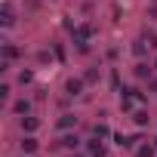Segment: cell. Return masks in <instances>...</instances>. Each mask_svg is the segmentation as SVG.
I'll use <instances>...</instances> for the list:
<instances>
[{"label":"cell","instance_id":"6da1fadb","mask_svg":"<svg viewBox=\"0 0 157 157\" xmlns=\"http://www.w3.org/2000/svg\"><path fill=\"white\" fill-rule=\"evenodd\" d=\"M90 34H93V28H90V25H77V28H74V43L80 46V49H86Z\"/></svg>","mask_w":157,"mask_h":157},{"label":"cell","instance_id":"7a4b0ae2","mask_svg":"<svg viewBox=\"0 0 157 157\" xmlns=\"http://www.w3.org/2000/svg\"><path fill=\"white\" fill-rule=\"evenodd\" d=\"M65 93L68 96H80L83 93V80H80V77H71V80L65 83Z\"/></svg>","mask_w":157,"mask_h":157},{"label":"cell","instance_id":"3957f363","mask_svg":"<svg viewBox=\"0 0 157 157\" xmlns=\"http://www.w3.org/2000/svg\"><path fill=\"white\" fill-rule=\"evenodd\" d=\"M22 151H25V154H34V151H37V139H34V136H25V139H22Z\"/></svg>","mask_w":157,"mask_h":157},{"label":"cell","instance_id":"277c9868","mask_svg":"<svg viewBox=\"0 0 157 157\" xmlns=\"http://www.w3.org/2000/svg\"><path fill=\"white\" fill-rule=\"evenodd\" d=\"M37 126H40V120H37V117H22V129H25V132H34Z\"/></svg>","mask_w":157,"mask_h":157},{"label":"cell","instance_id":"5b68a950","mask_svg":"<svg viewBox=\"0 0 157 157\" xmlns=\"http://www.w3.org/2000/svg\"><path fill=\"white\" fill-rule=\"evenodd\" d=\"M90 154H93V157H105L108 151H105V145H102V142L96 139V142H90Z\"/></svg>","mask_w":157,"mask_h":157},{"label":"cell","instance_id":"8992f818","mask_svg":"<svg viewBox=\"0 0 157 157\" xmlns=\"http://www.w3.org/2000/svg\"><path fill=\"white\" fill-rule=\"evenodd\" d=\"M62 145H65V148H71V151H74V148H80V139H77V136H74V132H68V136H65V139H62Z\"/></svg>","mask_w":157,"mask_h":157},{"label":"cell","instance_id":"52a82bcc","mask_svg":"<svg viewBox=\"0 0 157 157\" xmlns=\"http://www.w3.org/2000/svg\"><path fill=\"white\" fill-rule=\"evenodd\" d=\"M3 59H6V62H13V59H19V46H13V43H6V46H3Z\"/></svg>","mask_w":157,"mask_h":157},{"label":"cell","instance_id":"ba28073f","mask_svg":"<svg viewBox=\"0 0 157 157\" xmlns=\"http://www.w3.org/2000/svg\"><path fill=\"white\" fill-rule=\"evenodd\" d=\"M13 111H16V114H28V111H31V102H28V99H19V102L13 105Z\"/></svg>","mask_w":157,"mask_h":157},{"label":"cell","instance_id":"9c48e42d","mask_svg":"<svg viewBox=\"0 0 157 157\" xmlns=\"http://www.w3.org/2000/svg\"><path fill=\"white\" fill-rule=\"evenodd\" d=\"M132 120H136V126H148V120H151V117H148V111L142 108V111H136V114H132Z\"/></svg>","mask_w":157,"mask_h":157},{"label":"cell","instance_id":"30bf717a","mask_svg":"<svg viewBox=\"0 0 157 157\" xmlns=\"http://www.w3.org/2000/svg\"><path fill=\"white\" fill-rule=\"evenodd\" d=\"M136 157H154V148L151 145H139L136 148Z\"/></svg>","mask_w":157,"mask_h":157},{"label":"cell","instance_id":"8fae6325","mask_svg":"<svg viewBox=\"0 0 157 157\" xmlns=\"http://www.w3.org/2000/svg\"><path fill=\"white\" fill-rule=\"evenodd\" d=\"M74 123H77V117H71V114H65V117L59 120V126H62V129H71Z\"/></svg>","mask_w":157,"mask_h":157},{"label":"cell","instance_id":"7c38bea8","mask_svg":"<svg viewBox=\"0 0 157 157\" xmlns=\"http://www.w3.org/2000/svg\"><path fill=\"white\" fill-rule=\"evenodd\" d=\"M108 136H111V129L105 123H96V139H108Z\"/></svg>","mask_w":157,"mask_h":157},{"label":"cell","instance_id":"4fadbf2b","mask_svg":"<svg viewBox=\"0 0 157 157\" xmlns=\"http://www.w3.org/2000/svg\"><path fill=\"white\" fill-rule=\"evenodd\" d=\"M148 74H151V68H148L145 62H139V65H136V77H148Z\"/></svg>","mask_w":157,"mask_h":157},{"label":"cell","instance_id":"5bb4252c","mask_svg":"<svg viewBox=\"0 0 157 157\" xmlns=\"http://www.w3.org/2000/svg\"><path fill=\"white\" fill-rule=\"evenodd\" d=\"M13 22H16V19H13V10H10V6H3V25H6V28H10V25H13Z\"/></svg>","mask_w":157,"mask_h":157},{"label":"cell","instance_id":"9a60e30c","mask_svg":"<svg viewBox=\"0 0 157 157\" xmlns=\"http://www.w3.org/2000/svg\"><path fill=\"white\" fill-rule=\"evenodd\" d=\"M31 77H34L31 71H22V74H19V83H31Z\"/></svg>","mask_w":157,"mask_h":157},{"label":"cell","instance_id":"2e32d148","mask_svg":"<svg viewBox=\"0 0 157 157\" xmlns=\"http://www.w3.org/2000/svg\"><path fill=\"white\" fill-rule=\"evenodd\" d=\"M10 93H13V86H10V83H3V86H0V96H3V99H10Z\"/></svg>","mask_w":157,"mask_h":157},{"label":"cell","instance_id":"e0dca14e","mask_svg":"<svg viewBox=\"0 0 157 157\" xmlns=\"http://www.w3.org/2000/svg\"><path fill=\"white\" fill-rule=\"evenodd\" d=\"M151 46H154V49H157V34H154V37H151Z\"/></svg>","mask_w":157,"mask_h":157},{"label":"cell","instance_id":"ac0fdd59","mask_svg":"<svg viewBox=\"0 0 157 157\" xmlns=\"http://www.w3.org/2000/svg\"><path fill=\"white\" fill-rule=\"evenodd\" d=\"M154 68H157V59H154Z\"/></svg>","mask_w":157,"mask_h":157}]
</instances>
